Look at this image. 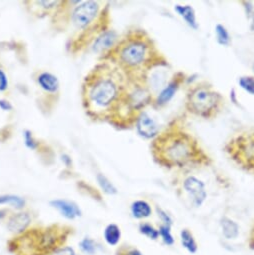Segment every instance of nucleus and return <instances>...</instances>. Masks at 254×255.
Returning a JSON list of instances; mask_svg holds the SVG:
<instances>
[{
    "mask_svg": "<svg viewBox=\"0 0 254 255\" xmlns=\"http://www.w3.org/2000/svg\"><path fill=\"white\" fill-rule=\"evenodd\" d=\"M97 180L99 185L101 186V188L103 189V191L107 194H115L117 192L116 188L114 187V185L102 174H98L97 175Z\"/></svg>",
    "mask_w": 254,
    "mask_h": 255,
    "instance_id": "obj_22",
    "label": "nucleus"
},
{
    "mask_svg": "<svg viewBox=\"0 0 254 255\" xmlns=\"http://www.w3.org/2000/svg\"><path fill=\"white\" fill-rule=\"evenodd\" d=\"M98 4L95 1H85L75 8L72 14V20L78 27L88 25L98 13Z\"/></svg>",
    "mask_w": 254,
    "mask_h": 255,
    "instance_id": "obj_7",
    "label": "nucleus"
},
{
    "mask_svg": "<svg viewBox=\"0 0 254 255\" xmlns=\"http://www.w3.org/2000/svg\"><path fill=\"white\" fill-rule=\"evenodd\" d=\"M253 71H254V64H253Z\"/></svg>",
    "mask_w": 254,
    "mask_h": 255,
    "instance_id": "obj_34",
    "label": "nucleus"
},
{
    "mask_svg": "<svg viewBox=\"0 0 254 255\" xmlns=\"http://www.w3.org/2000/svg\"><path fill=\"white\" fill-rule=\"evenodd\" d=\"M7 86H8L7 77L2 70H0V91L5 90L7 88Z\"/></svg>",
    "mask_w": 254,
    "mask_h": 255,
    "instance_id": "obj_28",
    "label": "nucleus"
},
{
    "mask_svg": "<svg viewBox=\"0 0 254 255\" xmlns=\"http://www.w3.org/2000/svg\"><path fill=\"white\" fill-rule=\"evenodd\" d=\"M24 137H25V143L26 145L29 147V148H35L36 147V143L31 135V133L29 131H25V134H24Z\"/></svg>",
    "mask_w": 254,
    "mask_h": 255,
    "instance_id": "obj_29",
    "label": "nucleus"
},
{
    "mask_svg": "<svg viewBox=\"0 0 254 255\" xmlns=\"http://www.w3.org/2000/svg\"><path fill=\"white\" fill-rule=\"evenodd\" d=\"M158 231H159V234L161 235L164 243H166L167 245L173 244L174 238H173V236H172V234L170 232V226L169 225H166V224L161 225Z\"/></svg>",
    "mask_w": 254,
    "mask_h": 255,
    "instance_id": "obj_25",
    "label": "nucleus"
},
{
    "mask_svg": "<svg viewBox=\"0 0 254 255\" xmlns=\"http://www.w3.org/2000/svg\"><path fill=\"white\" fill-rule=\"evenodd\" d=\"M251 29L254 31V15H253V18H252V22H251Z\"/></svg>",
    "mask_w": 254,
    "mask_h": 255,
    "instance_id": "obj_33",
    "label": "nucleus"
},
{
    "mask_svg": "<svg viewBox=\"0 0 254 255\" xmlns=\"http://www.w3.org/2000/svg\"><path fill=\"white\" fill-rule=\"evenodd\" d=\"M180 236L183 247L186 248L190 253H195L197 251V244L193 238L192 233L187 229H183L180 233Z\"/></svg>",
    "mask_w": 254,
    "mask_h": 255,
    "instance_id": "obj_19",
    "label": "nucleus"
},
{
    "mask_svg": "<svg viewBox=\"0 0 254 255\" xmlns=\"http://www.w3.org/2000/svg\"><path fill=\"white\" fill-rule=\"evenodd\" d=\"M51 205L55 207L64 217L68 219H73L77 216H80L81 211L78 208V206L71 201L68 200H62V199H57L51 201Z\"/></svg>",
    "mask_w": 254,
    "mask_h": 255,
    "instance_id": "obj_10",
    "label": "nucleus"
},
{
    "mask_svg": "<svg viewBox=\"0 0 254 255\" xmlns=\"http://www.w3.org/2000/svg\"><path fill=\"white\" fill-rule=\"evenodd\" d=\"M131 212L135 218H146L149 217L152 210L150 205L144 200L134 201L131 205Z\"/></svg>",
    "mask_w": 254,
    "mask_h": 255,
    "instance_id": "obj_15",
    "label": "nucleus"
},
{
    "mask_svg": "<svg viewBox=\"0 0 254 255\" xmlns=\"http://www.w3.org/2000/svg\"><path fill=\"white\" fill-rule=\"evenodd\" d=\"M239 85L242 89L247 91L250 94L254 95V77L252 76H243L239 79Z\"/></svg>",
    "mask_w": 254,
    "mask_h": 255,
    "instance_id": "obj_24",
    "label": "nucleus"
},
{
    "mask_svg": "<svg viewBox=\"0 0 254 255\" xmlns=\"http://www.w3.org/2000/svg\"><path fill=\"white\" fill-rule=\"evenodd\" d=\"M0 108L3 109V110H10L12 108V106L8 101L0 100Z\"/></svg>",
    "mask_w": 254,
    "mask_h": 255,
    "instance_id": "obj_31",
    "label": "nucleus"
},
{
    "mask_svg": "<svg viewBox=\"0 0 254 255\" xmlns=\"http://www.w3.org/2000/svg\"><path fill=\"white\" fill-rule=\"evenodd\" d=\"M70 228L51 225L45 228L26 230L8 241V250L13 255H53L64 247Z\"/></svg>",
    "mask_w": 254,
    "mask_h": 255,
    "instance_id": "obj_2",
    "label": "nucleus"
},
{
    "mask_svg": "<svg viewBox=\"0 0 254 255\" xmlns=\"http://www.w3.org/2000/svg\"><path fill=\"white\" fill-rule=\"evenodd\" d=\"M5 213H6L5 210H0V219L3 218L5 216Z\"/></svg>",
    "mask_w": 254,
    "mask_h": 255,
    "instance_id": "obj_32",
    "label": "nucleus"
},
{
    "mask_svg": "<svg viewBox=\"0 0 254 255\" xmlns=\"http://www.w3.org/2000/svg\"><path fill=\"white\" fill-rule=\"evenodd\" d=\"M119 79L111 71L103 70L91 78L87 86V100L95 110H109L120 94Z\"/></svg>",
    "mask_w": 254,
    "mask_h": 255,
    "instance_id": "obj_3",
    "label": "nucleus"
},
{
    "mask_svg": "<svg viewBox=\"0 0 254 255\" xmlns=\"http://www.w3.org/2000/svg\"><path fill=\"white\" fill-rule=\"evenodd\" d=\"M229 156L240 166L254 170V131L240 133L226 145Z\"/></svg>",
    "mask_w": 254,
    "mask_h": 255,
    "instance_id": "obj_6",
    "label": "nucleus"
},
{
    "mask_svg": "<svg viewBox=\"0 0 254 255\" xmlns=\"http://www.w3.org/2000/svg\"><path fill=\"white\" fill-rule=\"evenodd\" d=\"M184 189L192 197L193 203L200 206L206 198V191L204 183L194 176H189L184 180Z\"/></svg>",
    "mask_w": 254,
    "mask_h": 255,
    "instance_id": "obj_8",
    "label": "nucleus"
},
{
    "mask_svg": "<svg viewBox=\"0 0 254 255\" xmlns=\"http://www.w3.org/2000/svg\"><path fill=\"white\" fill-rule=\"evenodd\" d=\"M0 204H10L16 208L24 206L25 201L23 198L15 195H1L0 196Z\"/></svg>",
    "mask_w": 254,
    "mask_h": 255,
    "instance_id": "obj_20",
    "label": "nucleus"
},
{
    "mask_svg": "<svg viewBox=\"0 0 254 255\" xmlns=\"http://www.w3.org/2000/svg\"><path fill=\"white\" fill-rule=\"evenodd\" d=\"M158 210V213H159V215H160V217L162 218V220L164 221V223L166 224V225H169V226H171V218L164 212V211H162V210H159V209H157Z\"/></svg>",
    "mask_w": 254,
    "mask_h": 255,
    "instance_id": "obj_30",
    "label": "nucleus"
},
{
    "mask_svg": "<svg viewBox=\"0 0 254 255\" xmlns=\"http://www.w3.org/2000/svg\"><path fill=\"white\" fill-rule=\"evenodd\" d=\"M179 84H180V80L179 78H176V79H173L165 88H163L156 99L157 105L162 106V105H165L167 102H169L170 99L174 96L176 90L178 89Z\"/></svg>",
    "mask_w": 254,
    "mask_h": 255,
    "instance_id": "obj_13",
    "label": "nucleus"
},
{
    "mask_svg": "<svg viewBox=\"0 0 254 255\" xmlns=\"http://www.w3.org/2000/svg\"><path fill=\"white\" fill-rule=\"evenodd\" d=\"M222 105L221 95L208 85L192 87L186 96L187 109L200 117L210 118L217 114Z\"/></svg>",
    "mask_w": 254,
    "mask_h": 255,
    "instance_id": "obj_4",
    "label": "nucleus"
},
{
    "mask_svg": "<svg viewBox=\"0 0 254 255\" xmlns=\"http://www.w3.org/2000/svg\"><path fill=\"white\" fill-rule=\"evenodd\" d=\"M215 32H216V37H217V41L219 44L228 45L230 43V35H229L227 29L223 25H221V24L216 25Z\"/></svg>",
    "mask_w": 254,
    "mask_h": 255,
    "instance_id": "obj_21",
    "label": "nucleus"
},
{
    "mask_svg": "<svg viewBox=\"0 0 254 255\" xmlns=\"http://www.w3.org/2000/svg\"><path fill=\"white\" fill-rule=\"evenodd\" d=\"M80 247L84 252H86L88 254H93L96 250V246H95L94 241L91 240V239H88V238H85L84 240L81 241Z\"/></svg>",
    "mask_w": 254,
    "mask_h": 255,
    "instance_id": "obj_26",
    "label": "nucleus"
},
{
    "mask_svg": "<svg viewBox=\"0 0 254 255\" xmlns=\"http://www.w3.org/2000/svg\"><path fill=\"white\" fill-rule=\"evenodd\" d=\"M116 40V33L114 31H106L102 33L94 42L93 50L95 52H102L110 48Z\"/></svg>",
    "mask_w": 254,
    "mask_h": 255,
    "instance_id": "obj_12",
    "label": "nucleus"
},
{
    "mask_svg": "<svg viewBox=\"0 0 254 255\" xmlns=\"http://www.w3.org/2000/svg\"><path fill=\"white\" fill-rule=\"evenodd\" d=\"M139 230L142 234L146 235L147 237L151 238V239H157L159 236V231L156 230L151 224L149 223H142L139 226Z\"/></svg>",
    "mask_w": 254,
    "mask_h": 255,
    "instance_id": "obj_23",
    "label": "nucleus"
},
{
    "mask_svg": "<svg viewBox=\"0 0 254 255\" xmlns=\"http://www.w3.org/2000/svg\"><path fill=\"white\" fill-rule=\"evenodd\" d=\"M136 127L139 134L145 138H151L158 132L156 122L146 112H142L138 116Z\"/></svg>",
    "mask_w": 254,
    "mask_h": 255,
    "instance_id": "obj_9",
    "label": "nucleus"
},
{
    "mask_svg": "<svg viewBox=\"0 0 254 255\" xmlns=\"http://www.w3.org/2000/svg\"><path fill=\"white\" fill-rule=\"evenodd\" d=\"M175 10L178 12V14L186 21V23L191 26L192 28L196 29L197 28V22H196V17L194 10L191 6L189 5H176Z\"/></svg>",
    "mask_w": 254,
    "mask_h": 255,
    "instance_id": "obj_17",
    "label": "nucleus"
},
{
    "mask_svg": "<svg viewBox=\"0 0 254 255\" xmlns=\"http://www.w3.org/2000/svg\"><path fill=\"white\" fill-rule=\"evenodd\" d=\"M221 227L222 233L227 239H234L239 234V227L237 223L227 217H223L221 219Z\"/></svg>",
    "mask_w": 254,
    "mask_h": 255,
    "instance_id": "obj_16",
    "label": "nucleus"
},
{
    "mask_svg": "<svg viewBox=\"0 0 254 255\" xmlns=\"http://www.w3.org/2000/svg\"><path fill=\"white\" fill-rule=\"evenodd\" d=\"M121 237L120 228L116 224H109L104 231V238L109 245H116Z\"/></svg>",
    "mask_w": 254,
    "mask_h": 255,
    "instance_id": "obj_18",
    "label": "nucleus"
},
{
    "mask_svg": "<svg viewBox=\"0 0 254 255\" xmlns=\"http://www.w3.org/2000/svg\"><path fill=\"white\" fill-rule=\"evenodd\" d=\"M38 83L47 92H55L59 86L57 78L47 72H43L39 75Z\"/></svg>",
    "mask_w": 254,
    "mask_h": 255,
    "instance_id": "obj_14",
    "label": "nucleus"
},
{
    "mask_svg": "<svg viewBox=\"0 0 254 255\" xmlns=\"http://www.w3.org/2000/svg\"><path fill=\"white\" fill-rule=\"evenodd\" d=\"M153 155L166 167H184L207 161L196 140L179 129H170L159 135L153 143Z\"/></svg>",
    "mask_w": 254,
    "mask_h": 255,
    "instance_id": "obj_1",
    "label": "nucleus"
},
{
    "mask_svg": "<svg viewBox=\"0 0 254 255\" xmlns=\"http://www.w3.org/2000/svg\"><path fill=\"white\" fill-rule=\"evenodd\" d=\"M151 42L147 38H130L119 47V61L127 69L138 70L147 64L152 56Z\"/></svg>",
    "mask_w": 254,
    "mask_h": 255,
    "instance_id": "obj_5",
    "label": "nucleus"
},
{
    "mask_svg": "<svg viewBox=\"0 0 254 255\" xmlns=\"http://www.w3.org/2000/svg\"><path fill=\"white\" fill-rule=\"evenodd\" d=\"M117 255H142V253L135 248H121Z\"/></svg>",
    "mask_w": 254,
    "mask_h": 255,
    "instance_id": "obj_27",
    "label": "nucleus"
},
{
    "mask_svg": "<svg viewBox=\"0 0 254 255\" xmlns=\"http://www.w3.org/2000/svg\"><path fill=\"white\" fill-rule=\"evenodd\" d=\"M30 220V216L27 213H17L9 219L7 227L11 232L20 234L25 231Z\"/></svg>",
    "mask_w": 254,
    "mask_h": 255,
    "instance_id": "obj_11",
    "label": "nucleus"
}]
</instances>
